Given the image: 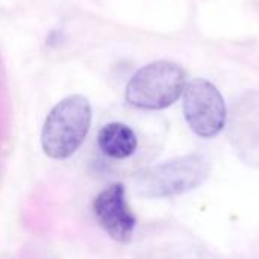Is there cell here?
Here are the masks:
<instances>
[{"label":"cell","mask_w":259,"mask_h":259,"mask_svg":"<svg viewBox=\"0 0 259 259\" xmlns=\"http://www.w3.org/2000/svg\"><path fill=\"white\" fill-rule=\"evenodd\" d=\"M93 118V109L87 97L80 94L61 100L46 117L41 146L52 159L70 158L85 141Z\"/></svg>","instance_id":"obj_1"},{"label":"cell","mask_w":259,"mask_h":259,"mask_svg":"<svg viewBox=\"0 0 259 259\" xmlns=\"http://www.w3.org/2000/svg\"><path fill=\"white\" fill-rule=\"evenodd\" d=\"M209 171L211 165L205 156L187 155L140 171L135 176V190L149 199L181 196L200 187Z\"/></svg>","instance_id":"obj_2"},{"label":"cell","mask_w":259,"mask_h":259,"mask_svg":"<svg viewBox=\"0 0 259 259\" xmlns=\"http://www.w3.org/2000/svg\"><path fill=\"white\" fill-rule=\"evenodd\" d=\"M187 85V74L171 61H155L140 68L126 87V100L138 109L159 111L171 106Z\"/></svg>","instance_id":"obj_3"},{"label":"cell","mask_w":259,"mask_h":259,"mask_svg":"<svg viewBox=\"0 0 259 259\" xmlns=\"http://www.w3.org/2000/svg\"><path fill=\"white\" fill-rule=\"evenodd\" d=\"M184 115L190 129L200 138L217 137L226 124V103L219 88L202 77H196L184 90Z\"/></svg>","instance_id":"obj_4"},{"label":"cell","mask_w":259,"mask_h":259,"mask_svg":"<svg viewBox=\"0 0 259 259\" xmlns=\"http://www.w3.org/2000/svg\"><path fill=\"white\" fill-rule=\"evenodd\" d=\"M94 214L114 241L127 244L132 240L137 219L127 205L126 190L121 184H112L99 193L94 200Z\"/></svg>","instance_id":"obj_5"},{"label":"cell","mask_w":259,"mask_h":259,"mask_svg":"<svg viewBox=\"0 0 259 259\" xmlns=\"http://www.w3.org/2000/svg\"><path fill=\"white\" fill-rule=\"evenodd\" d=\"M100 150L112 159H126L134 155L138 146L135 132L123 123H109L102 127L97 137Z\"/></svg>","instance_id":"obj_6"}]
</instances>
